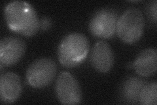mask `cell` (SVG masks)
I'll use <instances>...</instances> for the list:
<instances>
[{"mask_svg": "<svg viewBox=\"0 0 157 105\" xmlns=\"http://www.w3.org/2000/svg\"><path fill=\"white\" fill-rule=\"evenodd\" d=\"M4 14L7 26L16 33L32 36L40 28V21L36 10L28 2H10L5 8Z\"/></svg>", "mask_w": 157, "mask_h": 105, "instance_id": "obj_1", "label": "cell"}, {"mask_svg": "<svg viewBox=\"0 0 157 105\" xmlns=\"http://www.w3.org/2000/svg\"><path fill=\"white\" fill-rule=\"evenodd\" d=\"M89 47V42L84 34L80 33L68 34L59 44L58 49L59 61L65 67H76L86 59Z\"/></svg>", "mask_w": 157, "mask_h": 105, "instance_id": "obj_2", "label": "cell"}, {"mask_svg": "<svg viewBox=\"0 0 157 105\" xmlns=\"http://www.w3.org/2000/svg\"><path fill=\"white\" fill-rule=\"evenodd\" d=\"M145 18L140 9L132 7L119 17L116 32L121 40L128 44L134 43L141 38L144 32Z\"/></svg>", "mask_w": 157, "mask_h": 105, "instance_id": "obj_3", "label": "cell"}, {"mask_svg": "<svg viewBox=\"0 0 157 105\" xmlns=\"http://www.w3.org/2000/svg\"><path fill=\"white\" fill-rule=\"evenodd\" d=\"M57 72L56 63L50 58H40L33 62L26 72V79L29 86L43 88L50 85Z\"/></svg>", "mask_w": 157, "mask_h": 105, "instance_id": "obj_4", "label": "cell"}, {"mask_svg": "<svg viewBox=\"0 0 157 105\" xmlns=\"http://www.w3.org/2000/svg\"><path fill=\"white\" fill-rule=\"evenodd\" d=\"M119 14L115 9L103 8L97 11L90 19L89 30L96 38L109 39L116 32Z\"/></svg>", "mask_w": 157, "mask_h": 105, "instance_id": "obj_5", "label": "cell"}, {"mask_svg": "<svg viewBox=\"0 0 157 105\" xmlns=\"http://www.w3.org/2000/svg\"><path fill=\"white\" fill-rule=\"evenodd\" d=\"M56 95L63 104H78L81 103L82 92L77 79L67 72L59 75L55 85Z\"/></svg>", "mask_w": 157, "mask_h": 105, "instance_id": "obj_6", "label": "cell"}, {"mask_svg": "<svg viewBox=\"0 0 157 105\" xmlns=\"http://www.w3.org/2000/svg\"><path fill=\"white\" fill-rule=\"evenodd\" d=\"M26 45L23 39L17 37L4 38L0 42V63L5 67L17 64L24 56Z\"/></svg>", "mask_w": 157, "mask_h": 105, "instance_id": "obj_7", "label": "cell"}, {"mask_svg": "<svg viewBox=\"0 0 157 105\" xmlns=\"http://www.w3.org/2000/svg\"><path fill=\"white\" fill-rule=\"evenodd\" d=\"M114 61V54L109 45L104 41L98 42L90 54V63L93 68L100 73H106L113 67Z\"/></svg>", "mask_w": 157, "mask_h": 105, "instance_id": "obj_8", "label": "cell"}, {"mask_svg": "<svg viewBox=\"0 0 157 105\" xmlns=\"http://www.w3.org/2000/svg\"><path fill=\"white\" fill-rule=\"evenodd\" d=\"M21 78L12 72L2 74L0 77V96L2 102L11 104L17 101L22 93Z\"/></svg>", "mask_w": 157, "mask_h": 105, "instance_id": "obj_9", "label": "cell"}, {"mask_svg": "<svg viewBox=\"0 0 157 105\" xmlns=\"http://www.w3.org/2000/svg\"><path fill=\"white\" fill-rule=\"evenodd\" d=\"M136 72L142 77H149L157 69L156 49L148 48L141 51L133 63Z\"/></svg>", "mask_w": 157, "mask_h": 105, "instance_id": "obj_10", "label": "cell"}, {"mask_svg": "<svg viewBox=\"0 0 157 105\" xmlns=\"http://www.w3.org/2000/svg\"><path fill=\"white\" fill-rule=\"evenodd\" d=\"M145 84L144 79L138 77L130 76L126 78L121 87V99L127 103H137L140 92Z\"/></svg>", "mask_w": 157, "mask_h": 105, "instance_id": "obj_11", "label": "cell"}, {"mask_svg": "<svg viewBox=\"0 0 157 105\" xmlns=\"http://www.w3.org/2000/svg\"><path fill=\"white\" fill-rule=\"evenodd\" d=\"M138 103L143 105H156L157 104V83H146L142 88Z\"/></svg>", "mask_w": 157, "mask_h": 105, "instance_id": "obj_12", "label": "cell"}, {"mask_svg": "<svg viewBox=\"0 0 157 105\" xmlns=\"http://www.w3.org/2000/svg\"><path fill=\"white\" fill-rule=\"evenodd\" d=\"M52 21L50 18L43 17L40 21V28L43 30H48L52 26Z\"/></svg>", "mask_w": 157, "mask_h": 105, "instance_id": "obj_13", "label": "cell"}, {"mask_svg": "<svg viewBox=\"0 0 157 105\" xmlns=\"http://www.w3.org/2000/svg\"><path fill=\"white\" fill-rule=\"evenodd\" d=\"M156 1H154L153 2L151 3V6L148 9L149 16L151 17L152 21L155 23L156 22Z\"/></svg>", "mask_w": 157, "mask_h": 105, "instance_id": "obj_14", "label": "cell"}]
</instances>
